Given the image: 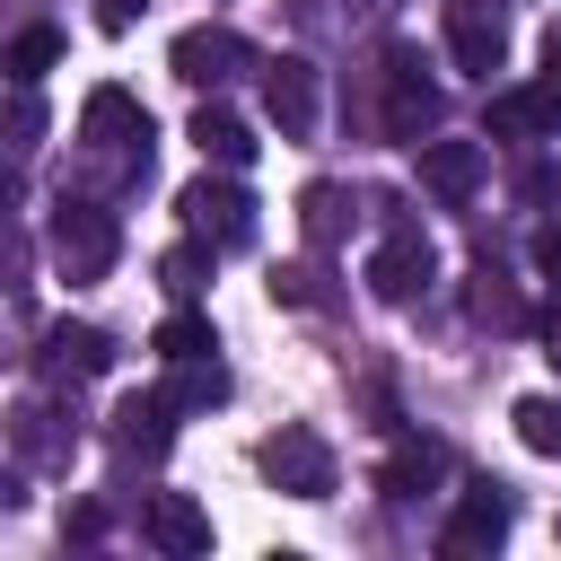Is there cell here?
Here are the masks:
<instances>
[{
  "instance_id": "obj_1",
  "label": "cell",
  "mask_w": 561,
  "mask_h": 561,
  "mask_svg": "<svg viewBox=\"0 0 561 561\" xmlns=\"http://www.w3.org/2000/svg\"><path fill=\"white\" fill-rule=\"evenodd\" d=\"M53 263H61V280H105L114 272V254H123V219L105 210V202H70L61 193V210H53Z\"/></svg>"
},
{
  "instance_id": "obj_2",
  "label": "cell",
  "mask_w": 561,
  "mask_h": 561,
  "mask_svg": "<svg viewBox=\"0 0 561 561\" xmlns=\"http://www.w3.org/2000/svg\"><path fill=\"white\" fill-rule=\"evenodd\" d=\"M79 140L96 149V158H123L131 175H149V105L131 96V88H88V105H79Z\"/></svg>"
},
{
  "instance_id": "obj_3",
  "label": "cell",
  "mask_w": 561,
  "mask_h": 561,
  "mask_svg": "<svg viewBox=\"0 0 561 561\" xmlns=\"http://www.w3.org/2000/svg\"><path fill=\"white\" fill-rule=\"evenodd\" d=\"M175 210H184V228H193V237H210L219 254L254 245V193L237 184V167H219V175H193V184L175 193Z\"/></svg>"
},
{
  "instance_id": "obj_4",
  "label": "cell",
  "mask_w": 561,
  "mask_h": 561,
  "mask_svg": "<svg viewBox=\"0 0 561 561\" xmlns=\"http://www.w3.org/2000/svg\"><path fill=\"white\" fill-rule=\"evenodd\" d=\"M254 465H263V482L289 491V500H333V447H324L316 430H272V438L254 447Z\"/></svg>"
},
{
  "instance_id": "obj_5",
  "label": "cell",
  "mask_w": 561,
  "mask_h": 561,
  "mask_svg": "<svg viewBox=\"0 0 561 561\" xmlns=\"http://www.w3.org/2000/svg\"><path fill=\"white\" fill-rule=\"evenodd\" d=\"M430 280H438V245H430L412 219H394V228H386V245L368 254V289H377L386 307H412Z\"/></svg>"
},
{
  "instance_id": "obj_6",
  "label": "cell",
  "mask_w": 561,
  "mask_h": 561,
  "mask_svg": "<svg viewBox=\"0 0 561 561\" xmlns=\"http://www.w3.org/2000/svg\"><path fill=\"white\" fill-rule=\"evenodd\" d=\"M438 131V88L421 79V61H412V44H394L386 53V140H403V149H421Z\"/></svg>"
},
{
  "instance_id": "obj_7",
  "label": "cell",
  "mask_w": 561,
  "mask_h": 561,
  "mask_svg": "<svg viewBox=\"0 0 561 561\" xmlns=\"http://www.w3.org/2000/svg\"><path fill=\"white\" fill-rule=\"evenodd\" d=\"M447 61H456L465 79H491V70L508 61V18H500V0H447Z\"/></svg>"
},
{
  "instance_id": "obj_8",
  "label": "cell",
  "mask_w": 561,
  "mask_h": 561,
  "mask_svg": "<svg viewBox=\"0 0 561 561\" xmlns=\"http://www.w3.org/2000/svg\"><path fill=\"white\" fill-rule=\"evenodd\" d=\"M167 61H175V79H184V88H228L254 53H245V35H237V26H184Z\"/></svg>"
},
{
  "instance_id": "obj_9",
  "label": "cell",
  "mask_w": 561,
  "mask_h": 561,
  "mask_svg": "<svg viewBox=\"0 0 561 561\" xmlns=\"http://www.w3.org/2000/svg\"><path fill=\"white\" fill-rule=\"evenodd\" d=\"M263 114L280 140H316V61H298V53L263 61Z\"/></svg>"
},
{
  "instance_id": "obj_10",
  "label": "cell",
  "mask_w": 561,
  "mask_h": 561,
  "mask_svg": "<svg viewBox=\"0 0 561 561\" xmlns=\"http://www.w3.org/2000/svg\"><path fill=\"white\" fill-rule=\"evenodd\" d=\"M140 535H149L167 561H202V552H210V508H202L193 491H149Z\"/></svg>"
},
{
  "instance_id": "obj_11",
  "label": "cell",
  "mask_w": 561,
  "mask_h": 561,
  "mask_svg": "<svg viewBox=\"0 0 561 561\" xmlns=\"http://www.w3.org/2000/svg\"><path fill=\"white\" fill-rule=\"evenodd\" d=\"M508 517H517V500H508V482H473L465 500H456V517H447V552L465 561V552H500L508 543Z\"/></svg>"
},
{
  "instance_id": "obj_12",
  "label": "cell",
  "mask_w": 561,
  "mask_h": 561,
  "mask_svg": "<svg viewBox=\"0 0 561 561\" xmlns=\"http://www.w3.org/2000/svg\"><path fill=\"white\" fill-rule=\"evenodd\" d=\"M482 140H421V193L430 202H447V210H465L473 193H482Z\"/></svg>"
},
{
  "instance_id": "obj_13",
  "label": "cell",
  "mask_w": 561,
  "mask_h": 561,
  "mask_svg": "<svg viewBox=\"0 0 561 561\" xmlns=\"http://www.w3.org/2000/svg\"><path fill=\"white\" fill-rule=\"evenodd\" d=\"M105 438H114V456H123V465H131V456H140V465H158V456L175 447V403H167V394H123Z\"/></svg>"
},
{
  "instance_id": "obj_14",
  "label": "cell",
  "mask_w": 561,
  "mask_h": 561,
  "mask_svg": "<svg viewBox=\"0 0 561 561\" xmlns=\"http://www.w3.org/2000/svg\"><path fill=\"white\" fill-rule=\"evenodd\" d=\"M35 368H44L53 386H61V377H105V368H114V342H105L96 324H70V316H61V324H44Z\"/></svg>"
},
{
  "instance_id": "obj_15",
  "label": "cell",
  "mask_w": 561,
  "mask_h": 561,
  "mask_svg": "<svg viewBox=\"0 0 561 561\" xmlns=\"http://www.w3.org/2000/svg\"><path fill=\"white\" fill-rule=\"evenodd\" d=\"M482 131H500V140H535V131H561V70H552V79H535V88H500Z\"/></svg>"
},
{
  "instance_id": "obj_16",
  "label": "cell",
  "mask_w": 561,
  "mask_h": 561,
  "mask_svg": "<svg viewBox=\"0 0 561 561\" xmlns=\"http://www.w3.org/2000/svg\"><path fill=\"white\" fill-rule=\"evenodd\" d=\"M175 412H210V403H228V368H219V351H202V359H167V386H158Z\"/></svg>"
},
{
  "instance_id": "obj_17",
  "label": "cell",
  "mask_w": 561,
  "mask_h": 561,
  "mask_svg": "<svg viewBox=\"0 0 561 561\" xmlns=\"http://www.w3.org/2000/svg\"><path fill=\"white\" fill-rule=\"evenodd\" d=\"M193 149L210 167H254V131L228 114V105H193Z\"/></svg>"
},
{
  "instance_id": "obj_18",
  "label": "cell",
  "mask_w": 561,
  "mask_h": 561,
  "mask_svg": "<svg viewBox=\"0 0 561 561\" xmlns=\"http://www.w3.org/2000/svg\"><path fill=\"white\" fill-rule=\"evenodd\" d=\"M438 465H447V456H438L430 438H403V447L386 456V473H377V491H386V500H421V491L438 482Z\"/></svg>"
},
{
  "instance_id": "obj_19",
  "label": "cell",
  "mask_w": 561,
  "mask_h": 561,
  "mask_svg": "<svg viewBox=\"0 0 561 561\" xmlns=\"http://www.w3.org/2000/svg\"><path fill=\"white\" fill-rule=\"evenodd\" d=\"M210 254H219L210 237L167 245V254H158V289H167V298H202V289H210Z\"/></svg>"
},
{
  "instance_id": "obj_20",
  "label": "cell",
  "mask_w": 561,
  "mask_h": 561,
  "mask_svg": "<svg viewBox=\"0 0 561 561\" xmlns=\"http://www.w3.org/2000/svg\"><path fill=\"white\" fill-rule=\"evenodd\" d=\"M465 307H473V324H500V333H517V324H526V307H517V289L491 272V254L473 263V289H465Z\"/></svg>"
},
{
  "instance_id": "obj_21",
  "label": "cell",
  "mask_w": 561,
  "mask_h": 561,
  "mask_svg": "<svg viewBox=\"0 0 561 561\" xmlns=\"http://www.w3.org/2000/svg\"><path fill=\"white\" fill-rule=\"evenodd\" d=\"M298 228H307V245H333V237L351 228V193H342V184H307V193H298Z\"/></svg>"
},
{
  "instance_id": "obj_22",
  "label": "cell",
  "mask_w": 561,
  "mask_h": 561,
  "mask_svg": "<svg viewBox=\"0 0 561 561\" xmlns=\"http://www.w3.org/2000/svg\"><path fill=\"white\" fill-rule=\"evenodd\" d=\"M508 421H517V447H526V456H561V403H552V394H517Z\"/></svg>"
},
{
  "instance_id": "obj_23",
  "label": "cell",
  "mask_w": 561,
  "mask_h": 561,
  "mask_svg": "<svg viewBox=\"0 0 561 561\" xmlns=\"http://www.w3.org/2000/svg\"><path fill=\"white\" fill-rule=\"evenodd\" d=\"M149 351L158 359H202V351H219V333H210V316H193V307H175L158 333H149Z\"/></svg>"
},
{
  "instance_id": "obj_24",
  "label": "cell",
  "mask_w": 561,
  "mask_h": 561,
  "mask_svg": "<svg viewBox=\"0 0 561 561\" xmlns=\"http://www.w3.org/2000/svg\"><path fill=\"white\" fill-rule=\"evenodd\" d=\"M53 61H61V35H53V26H18V35H9V79H18V88H35Z\"/></svg>"
},
{
  "instance_id": "obj_25",
  "label": "cell",
  "mask_w": 561,
  "mask_h": 561,
  "mask_svg": "<svg viewBox=\"0 0 561 561\" xmlns=\"http://www.w3.org/2000/svg\"><path fill=\"white\" fill-rule=\"evenodd\" d=\"M35 131H44V105H35V88H18V105H9V149L26 158V149H35Z\"/></svg>"
},
{
  "instance_id": "obj_26",
  "label": "cell",
  "mask_w": 561,
  "mask_h": 561,
  "mask_svg": "<svg viewBox=\"0 0 561 561\" xmlns=\"http://www.w3.org/2000/svg\"><path fill=\"white\" fill-rule=\"evenodd\" d=\"M535 272H543V280H561V219H543V228H535Z\"/></svg>"
},
{
  "instance_id": "obj_27",
  "label": "cell",
  "mask_w": 561,
  "mask_h": 561,
  "mask_svg": "<svg viewBox=\"0 0 561 561\" xmlns=\"http://www.w3.org/2000/svg\"><path fill=\"white\" fill-rule=\"evenodd\" d=\"M140 9H149V0H96V26H105V35H131Z\"/></svg>"
},
{
  "instance_id": "obj_28",
  "label": "cell",
  "mask_w": 561,
  "mask_h": 561,
  "mask_svg": "<svg viewBox=\"0 0 561 561\" xmlns=\"http://www.w3.org/2000/svg\"><path fill=\"white\" fill-rule=\"evenodd\" d=\"M61 535H79V543H88V535H105V508H96V500H79V508H61Z\"/></svg>"
},
{
  "instance_id": "obj_29",
  "label": "cell",
  "mask_w": 561,
  "mask_h": 561,
  "mask_svg": "<svg viewBox=\"0 0 561 561\" xmlns=\"http://www.w3.org/2000/svg\"><path fill=\"white\" fill-rule=\"evenodd\" d=\"M272 289H280V298H298V307H324V289H316V272H280Z\"/></svg>"
},
{
  "instance_id": "obj_30",
  "label": "cell",
  "mask_w": 561,
  "mask_h": 561,
  "mask_svg": "<svg viewBox=\"0 0 561 561\" xmlns=\"http://www.w3.org/2000/svg\"><path fill=\"white\" fill-rule=\"evenodd\" d=\"M543 333H552V342H561V298H552V307H543Z\"/></svg>"
}]
</instances>
